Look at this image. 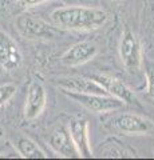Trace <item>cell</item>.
<instances>
[{"mask_svg":"<svg viewBox=\"0 0 154 160\" xmlns=\"http://www.w3.org/2000/svg\"><path fill=\"white\" fill-rule=\"evenodd\" d=\"M18 87L12 83H6L0 84V107L7 104L9 100L13 98V95L16 93Z\"/></svg>","mask_w":154,"mask_h":160,"instance_id":"5bb4252c","label":"cell"},{"mask_svg":"<svg viewBox=\"0 0 154 160\" xmlns=\"http://www.w3.org/2000/svg\"><path fill=\"white\" fill-rule=\"evenodd\" d=\"M58 87L61 91H70L78 93H99V95H110L105 87L102 86L95 79H87V78H62L58 79Z\"/></svg>","mask_w":154,"mask_h":160,"instance_id":"8fae6325","label":"cell"},{"mask_svg":"<svg viewBox=\"0 0 154 160\" xmlns=\"http://www.w3.org/2000/svg\"><path fill=\"white\" fill-rule=\"evenodd\" d=\"M94 79L101 83L111 96L122 100L125 104H138L137 96L122 80L109 76V75H97Z\"/></svg>","mask_w":154,"mask_h":160,"instance_id":"7c38bea8","label":"cell"},{"mask_svg":"<svg viewBox=\"0 0 154 160\" xmlns=\"http://www.w3.org/2000/svg\"><path fill=\"white\" fill-rule=\"evenodd\" d=\"M71 138L81 158H93V149L88 136V122L83 118H74L68 123Z\"/></svg>","mask_w":154,"mask_h":160,"instance_id":"30bf717a","label":"cell"},{"mask_svg":"<svg viewBox=\"0 0 154 160\" xmlns=\"http://www.w3.org/2000/svg\"><path fill=\"white\" fill-rule=\"evenodd\" d=\"M113 2H117V0H113Z\"/></svg>","mask_w":154,"mask_h":160,"instance_id":"e0dca14e","label":"cell"},{"mask_svg":"<svg viewBox=\"0 0 154 160\" xmlns=\"http://www.w3.org/2000/svg\"><path fill=\"white\" fill-rule=\"evenodd\" d=\"M47 104V92L40 82H32L28 87L24 106V118L34 120L39 118Z\"/></svg>","mask_w":154,"mask_h":160,"instance_id":"9c48e42d","label":"cell"},{"mask_svg":"<svg viewBox=\"0 0 154 160\" xmlns=\"http://www.w3.org/2000/svg\"><path fill=\"white\" fill-rule=\"evenodd\" d=\"M98 53V46L94 42H79L62 55L61 62L67 67H78L88 63Z\"/></svg>","mask_w":154,"mask_h":160,"instance_id":"ba28073f","label":"cell"},{"mask_svg":"<svg viewBox=\"0 0 154 160\" xmlns=\"http://www.w3.org/2000/svg\"><path fill=\"white\" fill-rule=\"evenodd\" d=\"M115 126L126 135H154V122L137 113H122L115 120Z\"/></svg>","mask_w":154,"mask_h":160,"instance_id":"5b68a950","label":"cell"},{"mask_svg":"<svg viewBox=\"0 0 154 160\" xmlns=\"http://www.w3.org/2000/svg\"><path fill=\"white\" fill-rule=\"evenodd\" d=\"M119 55L123 67L130 73H137L142 66V49L141 43L134 32L126 29L122 33L121 44H119Z\"/></svg>","mask_w":154,"mask_h":160,"instance_id":"277c9868","label":"cell"},{"mask_svg":"<svg viewBox=\"0 0 154 160\" xmlns=\"http://www.w3.org/2000/svg\"><path fill=\"white\" fill-rule=\"evenodd\" d=\"M44 2H47V0H20V3L23 7H35V6H39V4H42Z\"/></svg>","mask_w":154,"mask_h":160,"instance_id":"2e32d148","label":"cell"},{"mask_svg":"<svg viewBox=\"0 0 154 160\" xmlns=\"http://www.w3.org/2000/svg\"><path fill=\"white\" fill-rule=\"evenodd\" d=\"M23 55L16 42L0 29V66L7 71H15L22 66Z\"/></svg>","mask_w":154,"mask_h":160,"instance_id":"52a82bcc","label":"cell"},{"mask_svg":"<svg viewBox=\"0 0 154 160\" xmlns=\"http://www.w3.org/2000/svg\"><path fill=\"white\" fill-rule=\"evenodd\" d=\"M67 98L72 99L74 102L79 103L84 108L90 109L91 112L95 113H106L118 111L123 108L125 103L122 100L111 96V95H99V93H78V92H70V91H62Z\"/></svg>","mask_w":154,"mask_h":160,"instance_id":"7a4b0ae2","label":"cell"},{"mask_svg":"<svg viewBox=\"0 0 154 160\" xmlns=\"http://www.w3.org/2000/svg\"><path fill=\"white\" fill-rule=\"evenodd\" d=\"M54 26L59 29L90 32L102 28L109 22V13L101 8L84 6H67L51 12Z\"/></svg>","mask_w":154,"mask_h":160,"instance_id":"6da1fadb","label":"cell"},{"mask_svg":"<svg viewBox=\"0 0 154 160\" xmlns=\"http://www.w3.org/2000/svg\"><path fill=\"white\" fill-rule=\"evenodd\" d=\"M16 149L20 158L24 159H47L48 155L29 138H19L16 142Z\"/></svg>","mask_w":154,"mask_h":160,"instance_id":"4fadbf2b","label":"cell"},{"mask_svg":"<svg viewBox=\"0 0 154 160\" xmlns=\"http://www.w3.org/2000/svg\"><path fill=\"white\" fill-rule=\"evenodd\" d=\"M48 146L54 149V152H56L59 156L62 158H81L79 152L74 144V140L71 138L70 129L68 127L59 124V126L50 133L48 138Z\"/></svg>","mask_w":154,"mask_h":160,"instance_id":"8992f818","label":"cell"},{"mask_svg":"<svg viewBox=\"0 0 154 160\" xmlns=\"http://www.w3.org/2000/svg\"><path fill=\"white\" fill-rule=\"evenodd\" d=\"M16 29L22 36L36 40V39H54L58 35V27L50 26L43 19H39L31 13H22L16 18Z\"/></svg>","mask_w":154,"mask_h":160,"instance_id":"3957f363","label":"cell"},{"mask_svg":"<svg viewBox=\"0 0 154 160\" xmlns=\"http://www.w3.org/2000/svg\"><path fill=\"white\" fill-rule=\"evenodd\" d=\"M146 93L154 103V63L149 64L146 68Z\"/></svg>","mask_w":154,"mask_h":160,"instance_id":"9a60e30c","label":"cell"}]
</instances>
